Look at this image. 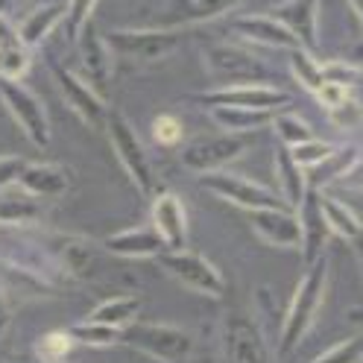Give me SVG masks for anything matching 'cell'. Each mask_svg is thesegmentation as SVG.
Masks as SVG:
<instances>
[{
    "mask_svg": "<svg viewBox=\"0 0 363 363\" xmlns=\"http://www.w3.org/2000/svg\"><path fill=\"white\" fill-rule=\"evenodd\" d=\"M290 67H293V77H296V82L305 91H311V94L325 82V71H323V65L313 59V50H305V48L290 50Z\"/></svg>",
    "mask_w": 363,
    "mask_h": 363,
    "instance_id": "obj_32",
    "label": "cell"
},
{
    "mask_svg": "<svg viewBox=\"0 0 363 363\" xmlns=\"http://www.w3.org/2000/svg\"><path fill=\"white\" fill-rule=\"evenodd\" d=\"M249 147V135L240 132H223V135H208V138L188 141L179 150V162L185 170L196 176H208L217 170H225L235 158H240Z\"/></svg>",
    "mask_w": 363,
    "mask_h": 363,
    "instance_id": "obj_6",
    "label": "cell"
},
{
    "mask_svg": "<svg viewBox=\"0 0 363 363\" xmlns=\"http://www.w3.org/2000/svg\"><path fill=\"white\" fill-rule=\"evenodd\" d=\"M77 340L71 331H48L44 337H38L35 343V354L41 363H67L74 354Z\"/></svg>",
    "mask_w": 363,
    "mask_h": 363,
    "instance_id": "obj_33",
    "label": "cell"
},
{
    "mask_svg": "<svg viewBox=\"0 0 363 363\" xmlns=\"http://www.w3.org/2000/svg\"><path fill=\"white\" fill-rule=\"evenodd\" d=\"M223 360L225 363H272L264 328L252 313L232 308L223 316Z\"/></svg>",
    "mask_w": 363,
    "mask_h": 363,
    "instance_id": "obj_5",
    "label": "cell"
},
{
    "mask_svg": "<svg viewBox=\"0 0 363 363\" xmlns=\"http://www.w3.org/2000/svg\"><path fill=\"white\" fill-rule=\"evenodd\" d=\"M50 77H53V82L59 88L62 100L82 118V123H88V126H106L108 108L103 103V94H97V91L88 85V79L77 77L74 71H67V67H62L53 59H50Z\"/></svg>",
    "mask_w": 363,
    "mask_h": 363,
    "instance_id": "obj_12",
    "label": "cell"
},
{
    "mask_svg": "<svg viewBox=\"0 0 363 363\" xmlns=\"http://www.w3.org/2000/svg\"><path fill=\"white\" fill-rule=\"evenodd\" d=\"M328 255L316 258L311 267H305V276L293 293V299L287 305V313L279 328V354H290L302 340L308 337V331L313 328L316 316H320L323 299H325V287H328Z\"/></svg>",
    "mask_w": 363,
    "mask_h": 363,
    "instance_id": "obj_1",
    "label": "cell"
},
{
    "mask_svg": "<svg viewBox=\"0 0 363 363\" xmlns=\"http://www.w3.org/2000/svg\"><path fill=\"white\" fill-rule=\"evenodd\" d=\"M202 62H206L211 77H225L232 85L255 82L264 77V62L238 44H208L202 50Z\"/></svg>",
    "mask_w": 363,
    "mask_h": 363,
    "instance_id": "obj_15",
    "label": "cell"
},
{
    "mask_svg": "<svg viewBox=\"0 0 363 363\" xmlns=\"http://www.w3.org/2000/svg\"><path fill=\"white\" fill-rule=\"evenodd\" d=\"M337 150H340V147H334L331 141H323V138H311V141H302V144H296V147H290L293 158H296V164L305 167V170L323 167Z\"/></svg>",
    "mask_w": 363,
    "mask_h": 363,
    "instance_id": "obj_35",
    "label": "cell"
},
{
    "mask_svg": "<svg viewBox=\"0 0 363 363\" xmlns=\"http://www.w3.org/2000/svg\"><path fill=\"white\" fill-rule=\"evenodd\" d=\"M48 249L53 252V258L59 261V267L67 272L71 281H94L97 272L103 269L100 246L88 238L59 235V238H53V243Z\"/></svg>",
    "mask_w": 363,
    "mask_h": 363,
    "instance_id": "obj_14",
    "label": "cell"
},
{
    "mask_svg": "<svg viewBox=\"0 0 363 363\" xmlns=\"http://www.w3.org/2000/svg\"><path fill=\"white\" fill-rule=\"evenodd\" d=\"M323 71H325V82H337V85H346V88H354L357 79H360V71H357V67L349 59L346 62H340V59L325 62Z\"/></svg>",
    "mask_w": 363,
    "mask_h": 363,
    "instance_id": "obj_40",
    "label": "cell"
},
{
    "mask_svg": "<svg viewBox=\"0 0 363 363\" xmlns=\"http://www.w3.org/2000/svg\"><path fill=\"white\" fill-rule=\"evenodd\" d=\"M269 15L296 35L299 48L313 50L320 44V0H281Z\"/></svg>",
    "mask_w": 363,
    "mask_h": 363,
    "instance_id": "obj_21",
    "label": "cell"
},
{
    "mask_svg": "<svg viewBox=\"0 0 363 363\" xmlns=\"http://www.w3.org/2000/svg\"><path fill=\"white\" fill-rule=\"evenodd\" d=\"M202 179V188L208 194L232 202V206L243 208V211H258V208H290L284 196L279 191H272L261 182H252L240 173H229V170H217L208 176H199Z\"/></svg>",
    "mask_w": 363,
    "mask_h": 363,
    "instance_id": "obj_8",
    "label": "cell"
},
{
    "mask_svg": "<svg viewBox=\"0 0 363 363\" xmlns=\"http://www.w3.org/2000/svg\"><path fill=\"white\" fill-rule=\"evenodd\" d=\"M103 249L108 255L121 261H144V258H158L164 252V240L155 232V225H138V229H123L103 240Z\"/></svg>",
    "mask_w": 363,
    "mask_h": 363,
    "instance_id": "obj_22",
    "label": "cell"
},
{
    "mask_svg": "<svg viewBox=\"0 0 363 363\" xmlns=\"http://www.w3.org/2000/svg\"><path fill=\"white\" fill-rule=\"evenodd\" d=\"M243 0H164L155 12V27H199L232 15Z\"/></svg>",
    "mask_w": 363,
    "mask_h": 363,
    "instance_id": "obj_13",
    "label": "cell"
},
{
    "mask_svg": "<svg viewBox=\"0 0 363 363\" xmlns=\"http://www.w3.org/2000/svg\"><path fill=\"white\" fill-rule=\"evenodd\" d=\"M71 334H74L77 343L91 346V349H108V346H118L123 340V328L106 325V323H94V320H85V323L74 325Z\"/></svg>",
    "mask_w": 363,
    "mask_h": 363,
    "instance_id": "obj_31",
    "label": "cell"
},
{
    "mask_svg": "<svg viewBox=\"0 0 363 363\" xmlns=\"http://www.w3.org/2000/svg\"><path fill=\"white\" fill-rule=\"evenodd\" d=\"M106 41L111 53L135 62H158L176 53L188 41L185 27H118L108 30Z\"/></svg>",
    "mask_w": 363,
    "mask_h": 363,
    "instance_id": "obj_2",
    "label": "cell"
},
{
    "mask_svg": "<svg viewBox=\"0 0 363 363\" xmlns=\"http://www.w3.org/2000/svg\"><path fill=\"white\" fill-rule=\"evenodd\" d=\"M194 103L217 108V106H235V108H264V111H281L293 103V97L281 88L261 85V82H243V85H225L211 94H199Z\"/></svg>",
    "mask_w": 363,
    "mask_h": 363,
    "instance_id": "obj_11",
    "label": "cell"
},
{
    "mask_svg": "<svg viewBox=\"0 0 363 363\" xmlns=\"http://www.w3.org/2000/svg\"><path fill=\"white\" fill-rule=\"evenodd\" d=\"M138 316H141V299L132 296V293H121V296L103 299L94 311H91L88 320L126 328V325H132V323H138Z\"/></svg>",
    "mask_w": 363,
    "mask_h": 363,
    "instance_id": "obj_28",
    "label": "cell"
},
{
    "mask_svg": "<svg viewBox=\"0 0 363 363\" xmlns=\"http://www.w3.org/2000/svg\"><path fill=\"white\" fill-rule=\"evenodd\" d=\"M18 35H21L18 27L12 24V21H6V15H0V44H6L12 38H18Z\"/></svg>",
    "mask_w": 363,
    "mask_h": 363,
    "instance_id": "obj_44",
    "label": "cell"
},
{
    "mask_svg": "<svg viewBox=\"0 0 363 363\" xmlns=\"http://www.w3.org/2000/svg\"><path fill=\"white\" fill-rule=\"evenodd\" d=\"M328 115H331V123H334L337 129H343V132H354V129H360V126H363V103L352 94L343 106L331 108Z\"/></svg>",
    "mask_w": 363,
    "mask_h": 363,
    "instance_id": "obj_38",
    "label": "cell"
},
{
    "mask_svg": "<svg viewBox=\"0 0 363 363\" xmlns=\"http://www.w3.org/2000/svg\"><path fill=\"white\" fill-rule=\"evenodd\" d=\"M349 62L357 67V71L363 74V41H354L349 44Z\"/></svg>",
    "mask_w": 363,
    "mask_h": 363,
    "instance_id": "obj_45",
    "label": "cell"
},
{
    "mask_svg": "<svg viewBox=\"0 0 363 363\" xmlns=\"http://www.w3.org/2000/svg\"><path fill=\"white\" fill-rule=\"evenodd\" d=\"M323 211H325V220H328L331 235L343 238V240L352 243V246L363 240V223L357 220V214H354L349 206H343L340 199L328 196L325 191H323Z\"/></svg>",
    "mask_w": 363,
    "mask_h": 363,
    "instance_id": "obj_29",
    "label": "cell"
},
{
    "mask_svg": "<svg viewBox=\"0 0 363 363\" xmlns=\"http://www.w3.org/2000/svg\"><path fill=\"white\" fill-rule=\"evenodd\" d=\"M59 24H65V4L53 0V4L35 6V9L18 24V33H21V38H24L27 48H41V44L48 41V35L56 33Z\"/></svg>",
    "mask_w": 363,
    "mask_h": 363,
    "instance_id": "obj_25",
    "label": "cell"
},
{
    "mask_svg": "<svg viewBox=\"0 0 363 363\" xmlns=\"http://www.w3.org/2000/svg\"><path fill=\"white\" fill-rule=\"evenodd\" d=\"M147 360H150V357H147ZM150 363H158V360H150Z\"/></svg>",
    "mask_w": 363,
    "mask_h": 363,
    "instance_id": "obj_50",
    "label": "cell"
},
{
    "mask_svg": "<svg viewBox=\"0 0 363 363\" xmlns=\"http://www.w3.org/2000/svg\"><path fill=\"white\" fill-rule=\"evenodd\" d=\"M354 249H357V255H360V267H363V240H360V243H354Z\"/></svg>",
    "mask_w": 363,
    "mask_h": 363,
    "instance_id": "obj_48",
    "label": "cell"
},
{
    "mask_svg": "<svg viewBox=\"0 0 363 363\" xmlns=\"http://www.w3.org/2000/svg\"><path fill=\"white\" fill-rule=\"evenodd\" d=\"M352 320H354V323L363 328V313H352Z\"/></svg>",
    "mask_w": 363,
    "mask_h": 363,
    "instance_id": "obj_49",
    "label": "cell"
},
{
    "mask_svg": "<svg viewBox=\"0 0 363 363\" xmlns=\"http://www.w3.org/2000/svg\"><path fill=\"white\" fill-rule=\"evenodd\" d=\"M182 121L179 118H173V115H158L155 121H152V138L162 144V147H173V144H179L182 141Z\"/></svg>",
    "mask_w": 363,
    "mask_h": 363,
    "instance_id": "obj_39",
    "label": "cell"
},
{
    "mask_svg": "<svg viewBox=\"0 0 363 363\" xmlns=\"http://www.w3.org/2000/svg\"><path fill=\"white\" fill-rule=\"evenodd\" d=\"M0 293L6 296L9 305L30 302V299H50L59 296L62 287L48 279L35 267L18 261L12 255H0Z\"/></svg>",
    "mask_w": 363,
    "mask_h": 363,
    "instance_id": "obj_10",
    "label": "cell"
},
{
    "mask_svg": "<svg viewBox=\"0 0 363 363\" xmlns=\"http://www.w3.org/2000/svg\"><path fill=\"white\" fill-rule=\"evenodd\" d=\"M158 267H162L164 272H170V276L185 284L188 290H196L202 293V296H225V279L223 272L199 252H191V249H164L162 255L155 258Z\"/></svg>",
    "mask_w": 363,
    "mask_h": 363,
    "instance_id": "obj_7",
    "label": "cell"
},
{
    "mask_svg": "<svg viewBox=\"0 0 363 363\" xmlns=\"http://www.w3.org/2000/svg\"><path fill=\"white\" fill-rule=\"evenodd\" d=\"M106 132H108L111 150H115L121 167L126 170V176H129V182H132V188L138 191V196L152 199L155 173H152L147 147L141 144L138 132L132 129V123L121 115V111H108V115H106Z\"/></svg>",
    "mask_w": 363,
    "mask_h": 363,
    "instance_id": "obj_4",
    "label": "cell"
},
{
    "mask_svg": "<svg viewBox=\"0 0 363 363\" xmlns=\"http://www.w3.org/2000/svg\"><path fill=\"white\" fill-rule=\"evenodd\" d=\"M9 325H12V305L6 302L4 293H0V337L9 331Z\"/></svg>",
    "mask_w": 363,
    "mask_h": 363,
    "instance_id": "obj_43",
    "label": "cell"
},
{
    "mask_svg": "<svg viewBox=\"0 0 363 363\" xmlns=\"http://www.w3.org/2000/svg\"><path fill=\"white\" fill-rule=\"evenodd\" d=\"M246 220L264 243L279 249H302V223H299V214H293V208L246 211Z\"/></svg>",
    "mask_w": 363,
    "mask_h": 363,
    "instance_id": "obj_18",
    "label": "cell"
},
{
    "mask_svg": "<svg viewBox=\"0 0 363 363\" xmlns=\"http://www.w3.org/2000/svg\"><path fill=\"white\" fill-rule=\"evenodd\" d=\"M272 129H276V135H279V144H284V147H296L302 141L316 138L313 129L299 115H293V111H276V118H272Z\"/></svg>",
    "mask_w": 363,
    "mask_h": 363,
    "instance_id": "obj_34",
    "label": "cell"
},
{
    "mask_svg": "<svg viewBox=\"0 0 363 363\" xmlns=\"http://www.w3.org/2000/svg\"><path fill=\"white\" fill-rule=\"evenodd\" d=\"M313 97H316V103H320L325 111H331V108L343 106V103L352 97V88H346V85H337V82H323L320 88L313 91Z\"/></svg>",
    "mask_w": 363,
    "mask_h": 363,
    "instance_id": "obj_41",
    "label": "cell"
},
{
    "mask_svg": "<svg viewBox=\"0 0 363 363\" xmlns=\"http://www.w3.org/2000/svg\"><path fill=\"white\" fill-rule=\"evenodd\" d=\"M41 202L27 191H0V225H30L41 220Z\"/></svg>",
    "mask_w": 363,
    "mask_h": 363,
    "instance_id": "obj_26",
    "label": "cell"
},
{
    "mask_svg": "<svg viewBox=\"0 0 363 363\" xmlns=\"http://www.w3.org/2000/svg\"><path fill=\"white\" fill-rule=\"evenodd\" d=\"M349 6H352V12L360 18V24H363V0H349Z\"/></svg>",
    "mask_w": 363,
    "mask_h": 363,
    "instance_id": "obj_46",
    "label": "cell"
},
{
    "mask_svg": "<svg viewBox=\"0 0 363 363\" xmlns=\"http://www.w3.org/2000/svg\"><path fill=\"white\" fill-rule=\"evenodd\" d=\"M71 182H74L71 170L62 167V164H53V162L35 164V162H30L24 167V173L18 176L15 185L21 191L38 196V199H62V196H67V191H71Z\"/></svg>",
    "mask_w": 363,
    "mask_h": 363,
    "instance_id": "obj_23",
    "label": "cell"
},
{
    "mask_svg": "<svg viewBox=\"0 0 363 363\" xmlns=\"http://www.w3.org/2000/svg\"><path fill=\"white\" fill-rule=\"evenodd\" d=\"M94 6H97V0H65V35L67 41H77V35L82 33V27L91 21V15H94Z\"/></svg>",
    "mask_w": 363,
    "mask_h": 363,
    "instance_id": "obj_36",
    "label": "cell"
},
{
    "mask_svg": "<svg viewBox=\"0 0 363 363\" xmlns=\"http://www.w3.org/2000/svg\"><path fill=\"white\" fill-rule=\"evenodd\" d=\"M308 170L296 164L290 147L279 144L276 147V176H279V194L284 196V202L290 208H299V202L308 194Z\"/></svg>",
    "mask_w": 363,
    "mask_h": 363,
    "instance_id": "obj_24",
    "label": "cell"
},
{
    "mask_svg": "<svg viewBox=\"0 0 363 363\" xmlns=\"http://www.w3.org/2000/svg\"><path fill=\"white\" fill-rule=\"evenodd\" d=\"M150 217L155 232L162 235L167 249H185L188 246V211H185V202H182L179 194L173 191H162L152 196V206H150Z\"/></svg>",
    "mask_w": 363,
    "mask_h": 363,
    "instance_id": "obj_20",
    "label": "cell"
},
{
    "mask_svg": "<svg viewBox=\"0 0 363 363\" xmlns=\"http://www.w3.org/2000/svg\"><path fill=\"white\" fill-rule=\"evenodd\" d=\"M27 164L30 162L27 158H21V155H0V191H6L9 185H15Z\"/></svg>",
    "mask_w": 363,
    "mask_h": 363,
    "instance_id": "obj_42",
    "label": "cell"
},
{
    "mask_svg": "<svg viewBox=\"0 0 363 363\" xmlns=\"http://www.w3.org/2000/svg\"><path fill=\"white\" fill-rule=\"evenodd\" d=\"M214 123L223 129V132H240V135H249L261 126H269L276 111H264V108H235V106H217V108H208Z\"/></svg>",
    "mask_w": 363,
    "mask_h": 363,
    "instance_id": "obj_27",
    "label": "cell"
},
{
    "mask_svg": "<svg viewBox=\"0 0 363 363\" xmlns=\"http://www.w3.org/2000/svg\"><path fill=\"white\" fill-rule=\"evenodd\" d=\"M299 223H302V264L311 267L316 258L325 255V246H328V238H331V229H328V220H325V211H323V191L308 185V194L305 199L299 202Z\"/></svg>",
    "mask_w": 363,
    "mask_h": 363,
    "instance_id": "obj_19",
    "label": "cell"
},
{
    "mask_svg": "<svg viewBox=\"0 0 363 363\" xmlns=\"http://www.w3.org/2000/svg\"><path fill=\"white\" fill-rule=\"evenodd\" d=\"M229 33L238 35L246 44H255V48H276V50H296L299 41L281 21H276L269 12H258V15H238L229 21Z\"/></svg>",
    "mask_w": 363,
    "mask_h": 363,
    "instance_id": "obj_17",
    "label": "cell"
},
{
    "mask_svg": "<svg viewBox=\"0 0 363 363\" xmlns=\"http://www.w3.org/2000/svg\"><path fill=\"white\" fill-rule=\"evenodd\" d=\"M21 4V0H0V15H6L12 6H18Z\"/></svg>",
    "mask_w": 363,
    "mask_h": 363,
    "instance_id": "obj_47",
    "label": "cell"
},
{
    "mask_svg": "<svg viewBox=\"0 0 363 363\" xmlns=\"http://www.w3.org/2000/svg\"><path fill=\"white\" fill-rule=\"evenodd\" d=\"M74 44H77V53H79L88 85L94 88L97 94H106V88L111 85V48H108L106 35L100 33V27L94 21H88Z\"/></svg>",
    "mask_w": 363,
    "mask_h": 363,
    "instance_id": "obj_16",
    "label": "cell"
},
{
    "mask_svg": "<svg viewBox=\"0 0 363 363\" xmlns=\"http://www.w3.org/2000/svg\"><path fill=\"white\" fill-rule=\"evenodd\" d=\"M311 363H363V334H354L343 343L331 346L328 352H323Z\"/></svg>",
    "mask_w": 363,
    "mask_h": 363,
    "instance_id": "obj_37",
    "label": "cell"
},
{
    "mask_svg": "<svg viewBox=\"0 0 363 363\" xmlns=\"http://www.w3.org/2000/svg\"><path fill=\"white\" fill-rule=\"evenodd\" d=\"M121 343L158 363H188L194 354V337L167 323H132L123 328Z\"/></svg>",
    "mask_w": 363,
    "mask_h": 363,
    "instance_id": "obj_3",
    "label": "cell"
},
{
    "mask_svg": "<svg viewBox=\"0 0 363 363\" xmlns=\"http://www.w3.org/2000/svg\"><path fill=\"white\" fill-rule=\"evenodd\" d=\"M33 65V48H27L24 38H12L0 44V79H24V74Z\"/></svg>",
    "mask_w": 363,
    "mask_h": 363,
    "instance_id": "obj_30",
    "label": "cell"
},
{
    "mask_svg": "<svg viewBox=\"0 0 363 363\" xmlns=\"http://www.w3.org/2000/svg\"><path fill=\"white\" fill-rule=\"evenodd\" d=\"M0 100H4V106L12 115V121L21 126V132H24L38 150L50 147V118H48V108H44V103L33 94L24 82L0 79Z\"/></svg>",
    "mask_w": 363,
    "mask_h": 363,
    "instance_id": "obj_9",
    "label": "cell"
}]
</instances>
